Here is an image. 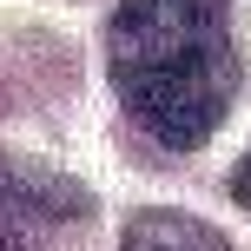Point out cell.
Returning a JSON list of instances; mask_svg holds the SVG:
<instances>
[{
	"instance_id": "obj_1",
	"label": "cell",
	"mask_w": 251,
	"mask_h": 251,
	"mask_svg": "<svg viewBox=\"0 0 251 251\" xmlns=\"http://www.w3.org/2000/svg\"><path fill=\"white\" fill-rule=\"evenodd\" d=\"M106 73L119 106L159 146L185 152L212 139L238 100L231 0H119L106 26Z\"/></svg>"
},
{
	"instance_id": "obj_2",
	"label": "cell",
	"mask_w": 251,
	"mask_h": 251,
	"mask_svg": "<svg viewBox=\"0 0 251 251\" xmlns=\"http://www.w3.org/2000/svg\"><path fill=\"white\" fill-rule=\"evenodd\" d=\"M86 212V192L73 185V178H47V172H26V165H7L0 159V225L20 231L26 225H47V218H79Z\"/></svg>"
},
{
	"instance_id": "obj_3",
	"label": "cell",
	"mask_w": 251,
	"mask_h": 251,
	"mask_svg": "<svg viewBox=\"0 0 251 251\" xmlns=\"http://www.w3.org/2000/svg\"><path fill=\"white\" fill-rule=\"evenodd\" d=\"M119 251H238V245L192 212H132Z\"/></svg>"
},
{
	"instance_id": "obj_4",
	"label": "cell",
	"mask_w": 251,
	"mask_h": 251,
	"mask_svg": "<svg viewBox=\"0 0 251 251\" xmlns=\"http://www.w3.org/2000/svg\"><path fill=\"white\" fill-rule=\"evenodd\" d=\"M231 199H238L245 212H251V152H245L238 165H231Z\"/></svg>"
},
{
	"instance_id": "obj_5",
	"label": "cell",
	"mask_w": 251,
	"mask_h": 251,
	"mask_svg": "<svg viewBox=\"0 0 251 251\" xmlns=\"http://www.w3.org/2000/svg\"><path fill=\"white\" fill-rule=\"evenodd\" d=\"M0 251H26V238H20V231H7V225H0Z\"/></svg>"
}]
</instances>
